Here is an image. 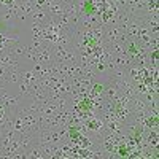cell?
Listing matches in <instances>:
<instances>
[{
	"label": "cell",
	"instance_id": "1",
	"mask_svg": "<svg viewBox=\"0 0 159 159\" xmlns=\"http://www.w3.org/2000/svg\"><path fill=\"white\" fill-rule=\"evenodd\" d=\"M83 10H84V13L92 14V13L96 11V5H94V2H92V0H86V2H84V5H83Z\"/></svg>",
	"mask_w": 159,
	"mask_h": 159
},
{
	"label": "cell",
	"instance_id": "2",
	"mask_svg": "<svg viewBox=\"0 0 159 159\" xmlns=\"http://www.w3.org/2000/svg\"><path fill=\"white\" fill-rule=\"evenodd\" d=\"M68 135H70L72 140H78V138H81V137H80V132H78V129H76V127H70V129H68Z\"/></svg>",
	"mask_w": 159,
	"mask_h": 159
},
{
	"label": "cell",
	"instance_id": "3",
	"mask_svg": "<svg viewBox=\"0 0 159 159\" xmlns=\"http://www.w3.org/2000/svg\"><path fill=\"white\" fill-rule=\"evenodd\" d=\"M118 153H119V156H121V158H126V156H129V148H127L126 145H121V146H119V150H118Z\"/></svg>",
	"mask_w": 159,
	"mask_h": 159
},
{
	"label": "cell",
	"instance_id": "4",
	"mask_svg": "<svg viewBox=\"0 0 159 159\" xmlns=\"http://www.w3.org/2000/svg\"><path fill=\"white\" fill-rule=\"evenodd\" d=\"M127 51H129V54H132V56H134V54H137V53H138V48H137V45L130 41V43L127 45Z\"/></svg>",
	"mask_w": 159,
	"mask_h": 159
},
{
	"label": "cell",
	"instance_id": "5",
	"mask_svg": "<svg viewBox=\"0 0 159 159\" xmlns=\"http://www.w3.org/2000/svg\"><path fill=\"white\" fill-rule=\"evenodd\" d=\"M148 126L151 127V126H154V127H158V116L154 115L153 118H150V121H148Z\"/></svg>",
	"mask_w": 159,
	"mask_h": 159
},
{
	"label": "cell",
	"instance_id": "6",
	"mask_svg": "<svg viewBox=\"0 0 159 159\" xmlns=\"http://www.w3.org/2000/svg\"><path fill=\"white\" fill-rule=\"evenodd\" d=\"M100 91H102V86H100V84H96L94 86V94H99Z\"/></svg>",
	"mask_w": 159,
	"mask_h": 159
}]
</instances>
